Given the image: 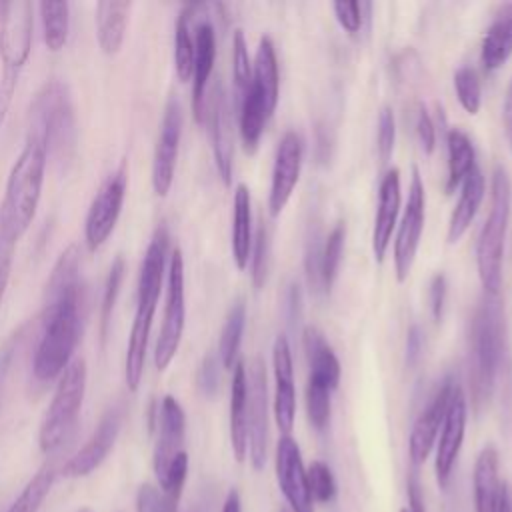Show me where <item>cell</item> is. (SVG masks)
Here are the masks:
<instances>
[{
    "label": "cell",
    "instance_id": "6da1fadb",
    "mask_svg": "<svg viewBox=\"0 0 512 512\" xmlns=\"http://www.w3.org/2000/svg\"><path fill=\"white\" fill-rule=\"evenodd\" d=\"M80 254L76 246L64 250L48 280V298L32 372L40 382L60 378L72 362L80 340Z\"/></svg>",
    "mask_w": 512,
    "mask_h": 512
},
{
    "label": "cell",
    "instance_id": "7a4b0ae2",
    "mask_svg": "<svg viewBox=\"0 0 512 512\" xmlns=\"http://www.w3.org/2000/svg\"><path fill=\"white\" fill-rule=\"evenodd\" d=\"M48 166V146L40 132L28 128L26 142L10 168L0 202V234L18 242L36 216Z\"/></svg>",
    "mask_w": 512,
    "mask_h": 512
},
{
    "label": "cell",
    "instance_id": "3957f363",
    "mask_svg": "<svg viewBox=\"0 0 512 512\" xmlns=\"http://www.w3.org/2000/svg\"><path fill=\"white\" fill-rule=\"evenodd\" d=\"M168 244H170V236H168L166 226H158L148 248H146L142 268H140L136 312H134L130 338H128V346H126V358H124V376H126V384L132 392L138 390L142 376H144L150 328H152L156 304H158L164 274H166Z\"/></svg>",
    "mask_w": 512,
    "mask_h": 512
},
{
    "label": "cell",
    "instance_id": "277c9868",
    "mask_svg": "<svg viewBox=\"0 0 512 512\" xmlns=\"http://www.w3.org/2000/svg\"><path fill=\"white\" fill-rule=\"evenodd\" d=\"M506 322L498 296L482 294L468 326V364L474 404L480 408L492 396L504 364Z\"/></svg>",
    "mask_w": 512,
    "mask_h": 512
},
{
    "label": "cell",
    "instance_id": "5b68a950",
    "mask_svg": "<svg viewBox=\"0 0 512 512\" xmlns=\"http://www.w3.org/2000/svg\"><path fill=\"white\" fill-rule=\"evenodd\" d=\"M512 208V180L504 166H496L492 174L490 210L476 242V268L484 294L498 296L502 288L504 240Z\"/></svg>",
    "mask_w": 512,
    "mask_h": 512
},
{
    "label": "cell",
    "instance_id": "8992f818",
    "mask_svg": "<svg viewBox=\"0 0 512 512\" xmlns=\"http://www.w3.org/2000/svg\"><path fill=\"white\" fill-rule=\"evenodd\" d=\"M34 34V6L28 0H12L0 10V128L10 112L20 74L28 62Z\"/></svg>",
    "mask_w": 512,
    "mask_h": 512
},
{
    "label": "cell",
    "instance_id": "52a82bcc",
    "mask_svg": "<svg viewBox=\"0 0 512 512\" xmlns=\"http://www.w3.org/2000/svg\"><path fill=\"white\" fill-rule=\"evenodd\" d=\"M30 118V128L46 140L48 156L52 154L60 164L68 162L76 146V118L68 88L58 80L44 84L32 104Z\"/></svg>",
    "mask_w": 512,
    "mask_h": 512
},
{
    "label": "cell",
    "instance_id": "ba28073f",
    "mask_svg": "<svg viewBox=\"0 0 512 512\" xmlns=\"http://www.w3.org/2000/svg\"><path fill=\"white\" fill-rule=\"evenodd\" d=\"M84 390H86V362L82 358H74L68 364V368L60 374L52 402L44 414L40 434H38V444L42 452L50 454L68 440V436L72 434L78 422Z\"/></svg>",
    "mask_w": 512,
    "mask_h": 512
},
{
    "label": "cell",
    "instance_id": "9c48e42d",
    "mask_svg": "<svg viewBox=\"0 0 512 512\" xmlns=\"http://www.w3.org/2000/svg\"><path fill=\"white\" fill-rule=\"evenodd\" d=\"M166 278V304L162 328L154 348V364L158 370H166L174 360L186 322V296H184V260L182 252L176 248L168 262Z\"/></svg>",
    "mask_w": 512,
    "mask_h": 512
},
{
    "label": "cell",
    "instance_id": "30bf717a",
    "mask_svg": "<svg viewBox=\"0 0 512 512\" xmlns=\"http://www.w3.org/2000/svg\"><path fill=\"white\" fill-rule=\"evenodd\" d=\"M424 222H426L424 182L420 178L418 168L414 166L410 186H408V202L404 206V212L396 226V236H394V272L398 282H406L412 272Z\"/></svg>",
    "mask_w": 512,
    "mask_h": 512
},
{
    "label": "cell",
    "instance_id": "8fae6325",
    "mask_svg": "<svg viewBox=\"0 0 512 512\" xmlns=\"http://www.w3.org/2000/svg\"><path fill=\"white\" fill-rule=\"evenodd\" d=\"M128 186V170L122 162L100 186L96 192L88 214L84 222V240L90 252H96L104 246V242L110 238L118 216L122 212L124 196Z\"/></svg>",
    "mask_w": 512,
    "mask_h": 512
},
{
    "label": "cell",
    "instance_id": "7c38bea8",
    "mask_svg": "<svg viewBox=\"0 0 512 512\" xmlns=\"http://www.w3.org/2000/svg\"><path fill=\"white\" fill-rule=\"evenodd\" d=\"M248 384V458L254 470H262L268 454V386L260 358L246 370Z\"/></svg>",
    "mask_w": 512,
    "mask_h": 512
},
{
    "label": "cell",
    "instance_id": "4fadbf2b",
    "mask_svg": "<svg viewBox=\"0 0 512 512\" xmlns=\"http://www.w3.org/2000/svg\"><path fill=\"white\" fill-rule=\"evenodd\" d=\"M204 120L208 124L216 170H218L224 186H230L232 184V166H234V136H232L228 98H226L222 82H214L210 96L206 98Z\"/></svg>",
    "mask_w": 512,
    "mask_h": 512
},
{
    "label": "cell",
    "instance_id": "5bb4252c",
    "mask_svg": "<svg viewBox=\"0 0 512 512\" xmlns=\"http://www.w3.org/2000/svg\"><path fill=\"white\" fill-rule=\"evenodd\" d=\"M182 136V108L176 96H170L160 122L158 142L152 162V188L158 196H166L174 182L178 148Z\"/></svg>",
    "mask_w": 512,
    "mask_h": 512
},
{
    "label": "cell",
    "instance_id": "9a60e30c",
    "mask_svg": "<svg viewBox=\"0 0 512 512\" xmlns=\"http://www.w3.org/2000/svg\"><path fill=\"white\" fill-rule=\"evenodd\" d=\"M302 154L304 146L300 134L294 130L284 132L276 148L268 192V212L272 218L280 216L298 184L302 170Z\"/></svg>",
    "mask_w": 512,
    "mask_h": 512
},
{
    "label": "cell",
    "instance_id": "2e32d148",
    "mask_svg": "<svg viewBox=\"0 0 512 512\" xmlns=\"http://www.w3.org/2000/svg\"><path fill=\"white\" fill-rule=\"evenodd\" d=\"M274 468H276V480L278 486L290 506L292 512H314V500L310 496L308 488V476L302 462L300 448L296 440L288 436H280L276 444V456H274Z\"/></svg>",
    "mask_w": 512,
    "mask_h": 512
},
{
    "label": "cell",
    "instance_id": "e0dca14e",
    "mask_svg": "<svg viewBox=\"0 0 512 512\" xmlns=\"http://www.w3.org/2000/svg\"><path fill=\"white\" fill-rule=\"evenodd\" d=\"M466 420H468L466 396H464L462 388L456 386L452 392V398H450L444 422H442L438 446H436L434 470H436V480H438L440 488H446L450 482L454 464L458 460V454H460V448L464 442Z\"/></svg>",
    "mask_w": 512,
    "mask_h": 512
},
{
    "label": "cell",
    "instance_id": "ac0fdd59",
    "mask_svg": "<svg viewBox=\"0 0 512 512\" xmlns=\"http://www.w3.org/2000/svg\"><path fill=\"white\" fill-rule=\"evenodd\" d=\"M122 416V406H110L100 418L92 436L86 440V444L64 464L62 474L68 478H82L94 472L110 454L122 428Z\"/></svg>",
    "mask_w": 512,
    "mask_h": 512
},
{
    "label": "cell",
    "instance_id": "d6986e66",
    "mask_svg": "<svg viewBox=\"0 0 512 512\" xmlns=\"http://www.w3.org/2000/svg\"><path fill=\"white\" fill-rule=\"evenodd\" d=\"M272 372H274V400L272 412L282 436H288L296 420V388L292 352L286 334H278L272 346Z\"/></svg>",
    "mask_w": 512,
    "mask_h": 512
},
{
    "label": "cell",
    "instance_id": "ffe728a7",
    "mask_svg": "<svg viewBox=\"0 0 512 512\" xmlns=\"http://www.w3.org/2000/svg\"><path fill=\"white\" fill-rule=\"evenodd\" d=\"M454 388H456L454 380L450 376L444 378L440 382V386L434 390L426 408L414 420L412 430H410V438H408V452H410V460H412L414 466L422 464L428 458V454H430V450L436 442V436L442 428V422H444V416H446V410H448Z\"/></svg>",
    "mask_w": 512,
    "mask_h": 512
},
{
    "label": "cell",
    "instance_id": "44dd1931",
    "mask_svg": "<svg viewBox=\"0 0 512 512\" xmlns=\"http://www.w3.org/2000/svg\"><path fill=\"white\" fill-rule=\"evenodd\" d=\"M186 416L174 396H164L158 408V440L154 448V472L158 484L164 480L170 464L184 452Z\"/></svg>",
    "mask_w": 512,
    "mask_h": 512
},
{
    "label": "cell",
    "instance_id": "7402d4cb",
    "mask_svg": "<svg viewBox=\"0 0 512 512\" xmlns=\"http://www.w3.org/2000/svg\"><path fill=\"white\" fill-rule=\"evenodd\" d=\"M400 202H402L400 170L398 168H388L386 174L380 180L378 208H376L374 226H372V254H374L376 264H382L384 256L388 252L392 232L398 226Z\"/></svg>",
    "mask_w": 512,
    "mask_h": 512
},
{
    "label": "cell",
    "instance_id": "603a6c76",
    "mask_svg": "<svg viewBox=\"0 0 512 512\" xmlns=\"http://www.w3.org/2000/svg\"><path fill=\"white\" fill-rule=\"evenodd\" d=\"M216 60V34L210 22L194 28V68H192V112L196 122H204L206 88Z\"/></svg>",
    "mask_w": 512,
    "mask_h": 512
},
{
    "label": "cell",
    "instance_id": "cb8c5ba5",
    "mask_svg": "<svg viewBox=\"0 0 512 512\" xmlns=\"http://www.w3.org/2000/svg\"><path fill=\"white\" fill-rule=\"evenodd\" d=\"M302 344L308 360V380L320 386H326L328 390H336L340 382V362L332 350V346L326 342L324 334L316 326H306L302 332Z\"/></svg>",
    "mask_w": 512,
    "mask_h": 512
},
{
    "label": "cell",
    "instance_id": "d4e9b609",
    "mask_svg": "<svg viewBox=\"0 0 512 512\" xmlns=\"http://www.w3.org/2000/svg\"><path fill=\"white\" fill-rule=\"evenodd\" d=\"M512 56V2L500 4L484 32L480 62L484 70H498Z\"/></svg>",
    "mask_w": 512,
    "mask_h": 512
},
{
    "label": "cell",
    "instance_id": "484cf974",
    "mask_svg": "<svg viewBox=\"0 0 512 512\" xmlns=\"http://www.w3.org/2000/svg\"><path fill=\"white\" fill-rule=\"evenodd\" d=\"M278 60L274 44L268 36H262L252 62V90L258 96L266 116L270 118L278 104Z\"/></svg>",
    "mask_w": 512,
    "mask_h": 512
},
{
    "label": "cell",
    "instance_id": "4316f807",
    "mask_svg": "<svg viewBox=\"0 0 512 512\" xmlns=\"http://www.w3.org/2000/svg\"><path fill=\"white\" fill-rule=\"evenodd\" d=\"M484 192H486L484 176H482L480 168L474 166L460 184V196H458V202L448 220V230H446L448 244H456L464 236V232L470 228V224L484 200Z\"/></svg>",
    "mask_w": 512,
    "mask_h": 512
},
{
    "label": "cell",
    "instance_id": "83f0119b",
    "mask_svg": "<svg viewBox=\"0 0 512 512\" xmlns=\"http://www.w3.org/2000/svg\"><path fill=\"white\" fill-rule=\"evenodd\" d=\"M230 444L234 458L244 462L248 456V384L244 362L238 360L232 368L230 386Z\"/></svg>",
    "mask_w": 512,
    "mask_h": 512
},
{
    "label": "cell",
    "instance_id": "f1b7e54d",
    "mask_svg": "<svg viewBox=\"0 0 512 512\" xmlns=\"http://www.w3.org/2000/svg\"><path fill=\"white\" fill-rule=\"evenodd\" d=\"M474 510L476 512H498L502 482L498 474V452L494 446H484L474 464Z\"/></svg>",
    "mask_w": 512,
    "mask_h": 512
},
{
    "label": "cell",
    "instance_id": "f546056e",
    "mask_svg": "<svg viewBox=\"0 0 512 512\" xmlns=\"http://www.w3.org/2000/svg\"><path fill=\"white\" fill-rule=\"evenodd\" d=\"M132 2L102 0L96 4V36L100 50L114 56L126 38V26L130 18Z\"/></svg>",
    "mask_w": 512,
    "mask_h": 512
},
{
    "label": "cell",
    "instance_id": "4dcf8cb0",
    "mask_svg": "<svg viewBox=\"0 0 512 512\" xmlns=\"http://www.w3.org/2000/svg\"><path fill=\"white\" fill-rule=\"evenodd\" d=\"M252 204L250 190L246 184H238L234 188V210H232V258L238 270H244L252 252Z\"/></svg>",
    "mask_w": 512,
    "mask_h": 512
},
{
    "label": "cell",
    "instance_id": "1f68e13d",
    "mask_svg": "<svg viewBox=\"0 0 512 512\" xmlns=\"http://www.w3.org/2000/svg\"><path fill=\"white\" fill-rule=\"evenodd\" d=\"M448 146V176H446V192L456 190L466 174L476 166V152L468 134L460 128H450L446 134Z\"/></svg>",
    "mask_w": 512,
    "mask_h": 512
},
{
    "label": "cell",
    "instance_id": "d6a6232c",
    "mask_svg": "<svg viewBox=\"0 0 512 512\" xmlns=\"http://www.w3.org/2000/svg\"><path fill=\"white\" fill-rule=\"evenodd\" d=\"M198 4H188L180 10L176 28H174V68L176 76L182 82L192 78L194 68V26L192 20L196 16Z\"/></svg>",
    "mask_w": 512,
    "mask_h": 512
},
{
    "label": "cell",
    "instance_id": "836d02e7",
    "mask_svg": "<svg viewBox=\"0 0 512 512\" xmlns=\"http://www.w3.org/2000/svg\"><path fill=\"white\" fill-rule=\"evenodd\" d=\"M238 120H240V138H242L244 150L248 154H254L258 148L262 130L270 118L266 116L252 86H248V90L238 98Z\"/></svg>",
    "mask_w": 512,
    "mask_h": 512
},
{
    "label": "cell",
    "instance_id": "e575fe53",
    "mask_svg": "<svg viewBox=\"0 0 512 512\" xmlns=\"http://www.w3.org/2000/svg\"><path fill=\"white\" fill-rule=\"evenodd\" d=\"M40 20L44 44L50 52H60L68 42L70 32V4L68 2H40Z\"/></svg>",
    "mask_w": 512,
    "mask_h": 512
},
{
    "label": "cell",
    "instance_id": "d590c367",
    "mask_svg": "<svg viewBox=\"0 0 512 512\" xmlns=\"http://www.w3.org/2000/svg\"><path fill=\"white\" fill-rule=\"evenodd\" d=\"M244 324H246V306L242 300L234 302L232 308L228 310L226 322L222 326V334H220V344H218V358L222 368L232 370L234 364L238 362V348L242 342V334H244Z\"/></svg>",
    "mask_w": 512,
    "mask_h": 512
},
{
    "label": "cell",
    "instance_id": "8d00e7d4",
    "mask_svg": "<svg viewBox=\"0 0 512 512\" xmlns=\"http://www.w3.org/2000/svg\"><path fill=\"white\" fill-rule=\"evenodd\" d=\"M54 476H56V472H54L52 464L42 466L32 476V480L24 486L20 496L12 502V506L6 512H38L42 502H44V498L48 496V492L52 488Z\"/></svg>",
    "mask_w": 512,
    "mask_h": 512
},
{
    "label": "cell",
    "instance_id": "74e56055",
    "mask_svg": "<svg viewBox=\"0 0 512 512\" xmlns=\"http://www.w3.org/2000/svg\"><path fill=\"white\" fill-rule=\"evenodd\" d=\"M344 240H346V226L342 222H338L322 242V290H326V292H330V288L338 276Z\"/></svg>",
    "mask_w": 512,
    "mask_h": 512
},
{
    "label": "cell",
    "instance_id": "f35d334b",
    "mask_svg": "<svg viewBox=\"0 0 512 512\" xmlns=\"http://www.w3.org/2000/svg\"><path fill=\"white\" fill-rule=\"evenodd\" d=\"M454 90L460 106L472 116L478 114L482 106V86L478 72L472 66H460L454 72Z\"/></svg>",
    "mask_w": 512,
    "mask_h": 512
},
{
    "label": "cell",
    "instance_id": "ab89813d",
    "mask_svg": "<svg viewBox=\"0 0 512 512\" xmlns=\"http://www.w3.org/2000/svg\"><path fill=\"white\" fill-rule=\"evenodd\" d=\"M232 76H234L236 94L240 98L252 82V62H250L244 32L240 28L234 30V38H232Z\"/></svg>",
    "mask_w": 512,
    "mask_h": 512
},
{
    "label": "cell",
    "instance_id": "60d3db41",
    "mask_svg": "<svg viewBox=\"0 0 512 512\" xmlns=\"http://www.w3.org/2000/svg\"><path fill=\"white\" fill-rule=\"evenodd\" d=\"M306 476H308V488H310L312 500L320 504H330L336 498V480L326 462L314 460L308 466Z\"/></svg>",
    "mask_w": 512,
    "mask_h": 512
},
{
    "label": "cell",
    "instance_id": "b9f144b4",
    "mask_svg": "<svg viewBox=\"0 0 512 512\" xmlns=\"http://www.w3.org/2000/svg\"><path fill=\"white\" fill-rule=\"evenodd\" d=\"M330 394L326 386L314 384L308 380L306 384V412L308 420L316 430H324L330 420Z\"/></svg>",
    "mask_w": 512,
    "mask_h": 512
},
{
    "label": "cell",
    "instance_id": "7bdbcfd3",
    "mask_svg": "<svg viewBox=\"0 0 512 512\" xmlns=\"http://www.w3.org/2000/svg\"><path fill=\"white\" fill-rule=\"evenodd\" d=\"M250 260H252V284L254 288H262L268 276V266H270V232L264 226V222H260L256 230Z\"/></svg>",
    "mask_w": 512,
    "mask_h": 512
},
{
    "label": "cell",
    "instance_id": "ee69618b",
    "mask_svg": "<svg viewBox=\"0 0 512 512\" xmlns=\"http://www.w3.org/2000/svg\"><path fill=\"white\" fill-rule=\"evenodd\" d=\"M396 144V118L392 106L384 104L378 112V130H376V150L380 162H388L392 158Z\"/></svg>",
    "mask_w": 512,
    "mask_h": 512
},
{
    "label": "cell",
    "instance_id": "f6af8a7d",
    "mask_svg": "<svg viewBox=\"0 0 512 512\" xmlns=\"http://www.w3.org/2000/svg\"><path fill=\"white\" fill-rule=\"evenodd\" d=\"M178 502L154 484H142L136 494V512H178Z\"/></svg>",
    "mask_w": 512,
    "mask_h": 512
},
{
    "label": "cell",
    "instance_id": "bcb514c9",
    "mask_svg": "<svg viewBox=\"0 0 512 512\" xmlns=\"http://www.w3.org/2000/svg\"><path fill=\"white\" fill-rule=\"evenodd\" d=\"M334 16L338 20V24L348 32V34H356L362 28L364 22V4L360 2H352V0H338L332 4Z\"/></svg>",
    "mask_w": 512,
    "mask_h": 512
},
{
    "label": "cell",
    "instance_id": "7dc6e473",
    "mask_svg": "<svg viewBox=\"0 0 512 512\" xmlns=\"http://www.w3.org/2000/svg\"><path fill=\"white\" fill-rule=\"evenodd\" d=\"M220 358H216L214 354H206L200 368H198V374H196V384H198V390L206 396V398H212L218 390V382H220Z\"/></svg>",
    "mask_w": 512,
    "mask_h": 512
},
{
    "label": "cell",
    "instance_id": "c3c4849f",
    "mask_svg": "<svg viewBox=\"0 0 512 512\" xmlns=\"http://www.w3.org/2000/svg\"><path fill=\"white\" fill-rule=\"evenodd\" d=\"M122 276H124V260L116 258L112 268H110L106 288H104V298H102V324L104 326L108 324V318L112 314V308H114V302H116V296H118V290H120Z\"/></svg>",
    "mask_w": 512,
    "mask_h": 512
},
{
    "label": "cell",
    "instance_id": "681fc988",
    "mask_svg": "<svg viewBox=\"0 0 512 512\" xmlns=\"http://www.w3.org/2000/svg\"><path fill=\"white\" fill-rule=\"evenodd\" d=\"M306 276L308 284L314 290H322V244L318 242V236L314 234L306 248Z\"/></svg>",
    "mask_w": 512,
    "mask_h": 512
},
{
    "label": "cell",
    "instance_id": "f907efd6",
    "mask_svg": "<svg viewBox=\"0 0 512 512\" xmlns=\"http://www.w3.org/2000/svg\"><path fill=\"white\" fill-rule=\"evenodd\" d=\"M416 136H418V142L422 146V150L426 154H432L434 152V146H436V128H434V122L426 110L424 104L418 106V114H416Z\"/></svg>",
    "mask_w": 512,
    "mask_h": 512
},
{
    "label": "cell",
    "instance_id": "816d5d0a",
    "mask_svg": "<svg viewBox=\"0 0 512 512\" xmlns=\"http://www.w3.org/2000/svg\"><path fill=\"white\" fill-rule=\"evenodd\" d=\"M446 292H448V284H446V276L442 272L434 274L430 280V290H428V300H430V310H432V318L434 322H440L444 316V306H446Z\"/></svg>",
    "mask_w": 512,
    "mask_h": 512
},
{
    "label": "cell",
    "instance_id": "f5cc1de1",
    "mask_svg": "<svg viewBox=\"0 0 512 512\" xmlns=\"http://www.w3.org/2000/svg\"><path fill=\"white\" fill-rule=\"evenodd\" d=\"M22 340V330H18L2 348H0V404H2V394L6 388V380L14 362V356L18 352V344Z\"/></svg>",
    "mask_w": 512,
    "mask_h": 512
},
{
    "label": "cell",
    "instance_id": "db71d44e",
    "mask_svg": "<svg viewBox=\"0 0 512 512\" xmlns=\"http://www.w3.org/2000/svg\"><path fill=\"white\" fill-rule=\"evenodd\" d=\"M14 248L16 242L6 238L4 234H0V304L8 286V278H10V270H12V260H14Z\"/></svg>",
    "mask_w": 512,
    "mask_h": 512
},
{
    "label": "cell",
    "instance_id": "11a10c76",
    "mask_svg": "<svg viewBox=\"0 0 512 512\" xmlns=\"http://www.w3.org/2000/svg\"><path fill=\"white\" fill-rule=\"evenodd\" d=\"M424 348V336L418 324H412L406 332V364L414 366L422 354Z\"/></svg>",
    "mask_w": 512,
    "mask_h": 512
},
{
    "label": "cell",
    "instance_id": "9f6ffc18",
    "mask_svg": "<svg viewBox=\"0 0 512 512\" xmlns=\"http://www.w3.org/2000/svg\"><path fill=\"white\" fill-rule=\"evenodd\" d=\"M406 494H408V512H426L424 510V496L422 486L418 480V472L412 470L406 480Z\"/></svg>",
    "mask_w": 512,
    "mask_h": 512
},
{
    "label": "cell",
    "instance_id": "6f0895ef",
    "mask_svg": "<svg viewBox=\"0 0 512 512\" xmlns=\"http://www.w3.org/2000/svg\"><path fill=\"white\" fill-rule=\"evenodd\" d=\"M286 310H288V320L290 324H294L300 318L302 312V290L298 282H292L288 288V296H286Z\"/></svg>",
    "mask_w": 512,
    "mask_h": 512
},
{
    "label": "cell",
    "instance_id": "680465c9",
    "mask_svg": "<svg viewBox=\"0 0 512 512\" xmlns=\"http://www.w3.org/2000/svg\"><path fill=\"white\" fill-rule=\"evenodd\" d=\"M502 122H504L506 140H508V144L512 148V76H510V82L506 86L504 100H502Z\"/></svg>",
    "mask_w": 512,
    "mask_h": 512
},
{
    "label": "cell",
    "instance_id": "91938a15",
    "mask_svg": "<svg viewBox=\"0 0 512 512\" xmlns=\"http://www.w3.org/2000/svg\"><path fill=\"white\" fill-rule=\"evenodd\" d=\"M222 512H242L240 506V494L236 490H230L224 504H222Z\"/></svg>",
    "mask_w": 512,
    "mask_h": 512
},
{
    "label": "cell",
    "instance_id": "94428289",
    "mask_svg": "<svg viewBox=\"0 0 512 512\" xmlns=\"http://www.w3.org/2000/svg\"><path fill=\"white\" fill-rule=\"evenodd\" d=\"M498 512H512V496H510V490H508L506 484L502 486V496H500Z\"/></svg>",
    "mask_w": 512,
    "mask_h": 512
},
{
    "label": "cell",
    "instance_id": "6125c7cd",
    "mask_svg": "<svg viewBox=\"0 0 512 512\" xmlns=\"http://www.w3.org/2000/svg\"><path fill=\"white\" fill-rule=\"evenodd\" d=\"M78 512H94L92 508H82V510H78Z\"/></svg>",
    "mask_w": 512,
    "mask_h": 512
},
{
    "label": "cell",
    "instance_id": "be15d7a7",
    "mask_svg": "<svg viewBox=\"0 0 512 512\" xmlns=\"http://www.w3.org/2000/svg\"><path fill=\"white\" fill-rule=\"evenodd\" d=\"M400 512H408V508H402V510H400Z\"/></svg>",
    "mask_w": 512,
    "mask_h": 512
},
{
    "label": "cell",
    "instance_id": "e7e4bbea",
    "mask_svg": "<svg viewBox=\"0 0 512 512\" xmlns=\"http://www.w3.org/2000/svg\"><path fill=\"white\" fill-rule=\"evenodd\" d=\"M280 512H288V510H280Z\"/></svg>",
    "mask_w": 512,
    "mask_h": 512
},
{
    "label": "cell",
    "instance_id": "03108f58",
    "mask_svg": "<svg viewBox=\"0 0 512 512\" xmlns=\"http://www.w3.org/2000/svg\"><path fill=\"white\" fill-rule=\"evenodd\" d=\"M190 512H194V510H190Z\"/></svg>",
    "mask_w": 512,
    "mask_h": 512
}]
</instances>
